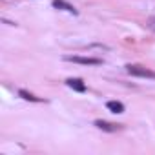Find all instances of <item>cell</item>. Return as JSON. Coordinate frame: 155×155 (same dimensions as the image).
Here are the masks:
<instances>
[{
    "mask_svg": "<svg viewBox=\"0 0 155 155\" xmlns=\"http://www.w3.org/2000/svg\"><path fill=\"white\" fill-rule=\"evenodd\" d=\"M126 69L133 77H140V79H151V81H155V71L150 69V68H144V66H139V64H130V66H126Z\"/></svg>",
    "mask_w": 155,
    "mask_h": 155,
    "instance_id": "1",
    "label": "cell"
},
{
    "mask_svg": "<svg viewBox=\"0 0 155 155\" xmlns=\"http://www.w3.org/2000/svg\"><path fill=\"white\" fill-rule=\"evenodd\" d=\"M64 60L75 62V64H84V66H99V64H102L101 58H95V57H79V55H66Z\"/></svg>",
    "mask_w": 155,
    "mask_h": 155,
    "instance_id": "2",
    "label": "cell"
},
{
    "mask_svg": "<svg viewBox=\"0 0 155 155\" xmlns=\"http://www.w3.org/2000/svg\"><path fill=\"white\" fill-rule=\"evenodd\" d=\"M66 84H68V88H71L73 91H79V93H84V91H86V84H84L81 79H68Z\"/></svg>",
    "mask_w": 155,
    "mask_h": 155,
    "instance_id": "4",
    "label": "cell"
},
{
    "mask_svg": "<svg viewBox=\"0 0 155 155\" xmlns=\"http://www.w3.org/2000/svg\"><path fill=\"white\" fill-rule=\"evenodd\" d=\"M18 95H20L24 101H31V102H42V99H38V97H35L33 93H29V91H24V90H20V91H18Z\"/></svg>",
    "mask_w": 155,
    "mask_h": 155,
    "instance_id": "7",
    "label": "cell"
},
{
    "mask_svg": "<svg viewBox=\"0 0 155 155\" xmlns=\"http://www.w3.org/2000/svg\"><path fill=\"white\" fill-rule=\"evenodd\" d=\"M106 108H108L111 113H124V104L119 102V101H108V102H106Z\"/></svg>",
    "mask_w": 155,
    "mask_h": 155,
    "instance_id": "6",
    "label": "cell"
},
{
    "mask_svg": "<svg viewBox=\"0 0 155 155\" xmlns=\"http://www.w3.org/2000/svg\"><path fill=\"white\" fill-rule=\"evenodd\" d=\"M95 126L99 128V130H102V131H108V133H113V131H117V130H120V126L119 124H111V122H106V120H95Z\"/></svg>",
    "mask_w": 155,
    "mask_h": 155,
    "instance_id": "5",
    "label": "cell"
},
{
    "mask_svg": "<svg viewBox=\"0 0 155 155\" xmlns=\"http://www.w3.org/2000/svg\"><path fill=\"white\" fill-rule=\"evenodd\" d=\"M53 8H57V9H62V11H66V13H71V15H77L79 11H77L71 4H68L66 0H53Z\"/></svg>",
    "mask_w": 155,
    "mask_h": 155,
    "instance_id": "3",
    "label": "cell"
},
{
    "mask_svg": "<svg viewBox=\"0 0 155 155\" xmlns=\"http://www.w3.org/2000/svg\"><path fill=\"white\" fill-rule=\"evenodd\" d=\"M148 28L155 31V17H150V18H148Z\"/></svg>",
    "mask_w": 155,
    "mask_h": 155,
    "instance_id": "8",
    "label": "cell"
}]
</instances>
